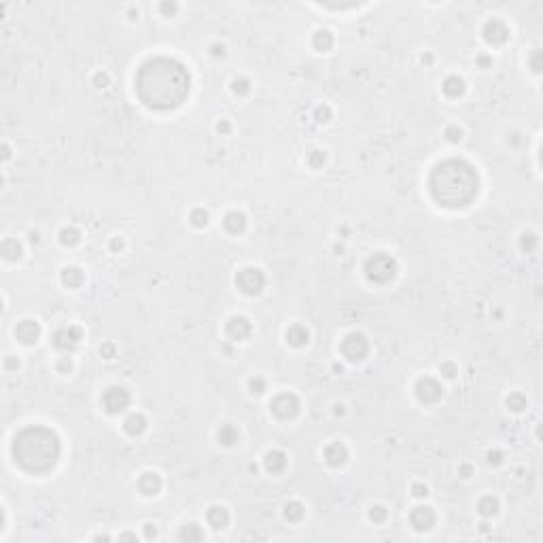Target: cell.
Instances as JSON below:
<instances>
[{"label":"cell","instance_id":"6da1fadb","mask_svg":"<svg viewBox=\"0 0 543 543\" xmlns=\"http://www.w3.org/2000/svg\"><path fill=\"white\" fill-rule=\"evenodd\" d=\"M136 94L153 111H172L189 96V72L172 57H153L136 74Z\"/></svg>","mask_w":543,"mask_h":543},{"label":"cell","instance_id":"7a4b0ae2","mask_svg":"<svg viewBox=\"0 0 543 543\" xmlns=\"http://www.w3.org/2000/svg\"><path fill=\"white\" fill-rule=\"evenodd\" d=\"M433 199L446 208H465L477 195L479 180L475 170L462 159H446L435 166L429 178Z\"/></svg>","mask_w":543,"mask_h":543},{"label":"cell","instance_id":"3957f363","mask_svg":"<svg viewBox=\"0 0 543 543\" xmlns=\"http://www.w3.org/2000/svg\"><path fill=\"white\" fill-rule=\"evenodd\" d=\"M13 458L28 473L49 471L59 458V437L47 427H28L15 437Z\"/></svg>","mask_w":543,"mask_h":543},{"label":"cell","instance_id":"277c9868","mask_svg":"<svg viewBox=\"0 0 543 543\" xmlns=\"http://www.w3.org/2000/svg\"><path fill=\"white\" fill-rule=\"evenodd\" d=\"M395 274H397V261L391 255L376 253V255H371L365 261V276L369 278L371 283L384 285V283L393 280Z\"/></svg>","mask_w":543,"mask_h":543},{"label":"cell","instance_id":"5b68a950","mask_svg":"<svg viewBox=\"0 0 543 543\" xmlns=\"http://www.w3.org/2000/svg\"><path fill=\"white\" fill-rule=\"evenodd\" d=\"M236 287L246 295H259L266 287V274L259 268H242L236 274Z\"/></svg>","mask_w":543,"mask_h":543},{"label":"cell","instance_id":"8992f818","mask_svg":"<svg viewBox=\"0 0 543 543\" xmlns=\"http://www.w3.org/2000/svg\"><path fill=\"white\" fill-rule=\"evenodd\" d=\"M270 412L278 420H291L299 412V399L293 393H280L270 401Z\"/></svg>","mask_w":543,"mask_h":543},{"label":"cell","instance_id":"52a82bcc","mask_svg":"<svg viewBox=\"0 0 543 543\" xmlns=\"http://www.w3.org/2000/svg\"><path fill=\"white\" fill-rule=\"evenodd\" d=\"M339 350L348 361H363L369 352V344L363 333H348L339 344Z\"/></svg>","mask_w":543,"mask_h":543},{"label":"cell","instance_id":"ba28073f","mask_svg":"<svg viewBox=\"0 0 543 543\" xmlns=\"http://www.w3.org/2000/svg\"><path fill=\"white\" fill-rule=\"evenodd\" d=\"M102 406L108 414H121L130 408V393L121 386H111L102 395Z\"/></svg>","mask_w":543,"mask_h":543},{"label":"cell","instance_id":"9c48e42d","mask_svg":"<svg viewBox=\"0 0 543 543\" xmlns=\"http://www.w3.org/2000/svg\"><path fill=\"white\" fill-rule=\"evenodd\" d=\"M416 397L420 403H435L441 399L444 395V389H441V384L435 380V378H420L416 382Z\"/></svg>","mask_w":543,"mask_h":543},{"label":"cell","instance_id":"30bf717a","mask_svg":"<svg viewBox=\"0 0 543 543\" xmlns=\"http://www.w3.org/2000/svg\"><path fill=\"white\" fill-rule=\"evenodd\" d=\"M81 337H83L81 327H74V325H70V327H66V329L55 331V335H53V346L57 350H72V348H76V344L81 342Z\"/></svg>","mask_w":543,"mask_h":543},{"label":"cell","instance_id":"8fae6325","mask_svg":"<svg viewBox=\"0 0 543 543\" xmlns=\"http://www.w3.org/2000/svg\"><path fill=\"white\" fill-rule=\"evenodd\" d=\"M484 38L490 45H503L509 38V28H507V24L503 19H496V17L488 19L486 26H484Z\"/></svg>","mask_w":543,"mask_h":543},{"label":"cell","instance_id":"7c38bea8","mask_svg":"<svg viewBox=\"0 0 543 543\" xmlns=\"http://www.w3.org/2000/svg\"><path fill=\"white\" fill-rule=\"evenodd\" d=\"M253 331V325L248 323V318L244 316H231L227 320V327H225V333L229 339H234V342H242V339H246L248 335H251Z\"/></svg>","mask_w":543,"mask_h":543},{"label":"cell","instance_id":"4fadbf2b","mask_svg":"<svg viewBox=\"0 0 543 543\" xmlns=\"http://www.w3.org/2000/svg\"><path fill=\"white\" fill-rule=\"evenodd\" d=\"M15 335L22 344H36V339L41 337V327L36 320H22L17 327H15Z\"/></svg>","mask_w":543,"mask_h":543},{"label":"cell","instance_id":"5bb4252c","mask_svg":"<svg viewBox=\"0 0 543 543\" xmlns=\"http://www.w3.org/2000/svg\"><path fill=\"white\" fill-rule=\"evenodd\" d=\"M410 522L416 531H429L435 524V511L431 507H416L410 514Z\"/></svg>","mask_w":543,"mask_h":543},{"label":"cell","instance_id":"9a60e30c","mask_svg":"<svg viewBox=\"0 0 543 543\" xmlns=\"http://www.w3.org/2000/svg\"><path fill=\"white\" fill-rule=\"evenodd\" d=\"M348 458V450L344 444H339V441H333L329 444L327 448H325V460H327V465H331V467H339V465H344Z\"/></svg>","mask_w":543,"mask_h":543},{"label":"cell","instance_id":"2e32d148","mask_svg":"<svg viewBox=\"0 0 543 543\" xmlns=\"http://www.w3.org/2000/svg\"><path fill=\"white\" fill-rule=\"evenodd\" d=\"M138 490L147 496H155L162 490V477L157 473H143L140 479H138Z\"/></svg>","mask_w":543,"mask_h":543},{"label":"cell","instance_id":"e0dca14e","mask_svg":"<svg viewBox=\"0 0 543 543\" xmlns=\"http://www.w3.org/2000/svg\"><path fill=\"white\" fill-rule=\"evenodd\" d=\"M206 520H208V524L212 526L214 531H221V529H225V526L229 524V514H227V509L223 505H212L208 509V514H206Z\"/></svg>","mask_w":543,"mask_h":543},{"label":"cell","instance_id":"ac0fdd59","mask_svg":"<svg viewBox=\"0 0 543 543\" xmlns=\"http://www.w3.org/2000/svg\"><path fill=\"white\" fill-rule=\"evenodd\" d=\"M223 227L229 231V234H242V231L246 229V216L238 210H231L225 214V219H223Z\"/></svg>","mask_w":543,"mask_h":543},{"label":"cell","instance_id":"d6986e66","mask_svg":"<svg viewBox=\"0 0 543 543\" xmlns=\"http://www.w3.org/2000/svg\"><path fill=\"white\" fill-rule=\"evenodd\" d=\"M145 429H147V418L143 414H130L126 420H123V431H126L128 435H132V437L140 435Z\"/></svg>","mask_w":543,"mask_h":543},{"label":"cell","instance_id":"ffe728a7","mask_svg":"<svg viewBox=\"0 0 543 543\" xmlns=\"http://www.w3.org/2000/svg\"><path fill=\"white\" fill-rule=\"evenodd\" d=\"M266 469L270 473H280L285 467H287V454L283 452V450H272V452L266 454Z\"/></svg>","mask_w":543,"mask_h":543},{"label":"cell","instance_id":"44dd1931","mask_svg":"<svg viewBox=\"0 0 543 543\" xmlns=\"http://www.w3.org/2000/svg\"><path fill=\"white\" fill-rule=\"evenodd\" d=\"M308 339H310V331L304 327V325H293V327H289V331H287V342L291 346L301 348V346L308 344Z\"/></svg>","mask_w":543,"mask_h":543},{"label":"cell","instance_id":"7402d4cb","mask_svg":"<svg viewBox=\"0 0 543 543\" xmlns=\"http://www.w3.org/2000/svg\"><path fill=\"white\" fill-rule=\"evenodd\" d=\"M441 87H444V94L448 98H458V96H462V91H465V79L458 76V74H450V76H446V81H444Z\"/></svg>","mask_w":543,"mask_h":543},{"label":"cell","instance_id":"603a6c76","mask_svg":"<svg viewBox=\"0 0 543 543\" xmlns=\"http://www.w3.org/2000/svg\"><path fill=\"white\" fill-rule=\"evenodd\" d=\"M83 272L76 268V266H68V268H64L62 270V283H64L66 287H70V289H74V287H81L83 285Z\"/></svg>","mask_w":543,"mask_h":543},{"label":"cell","instance_id":"cb8c5ba5","mask_svg":"<svg viewBox=\"0 0 543 543\" xmlns=\"http://www.w3.org/2000/svg\"><path fill=\"white\" fill-rule=\"evenodd\" d=\"M0 253H3V257L7 261H15V259L22 257V244L17 240H13V238H7L3 242V246H0Z\"/></svg>","mask_w":543,"mask_h":543},{"label":"cell","instance_id":"d4e9b609","mask_svg":"<svg viewBox=\"0 0 543 543\" xmlns=\"http://www.w3.org/2000/svg\"><path fill=\"white\" fill-rule=\"evenodd\" d=\"M312 45H314L316 51H329L333 47V34L329 30H318L312 38Z\"/></svg>","mask_w":543,"mask_h":543},{"label":"cell","instance_id":"484cf974","mask_svg":"<svg viewBox=\"0 0 543 543\" xmlns=\"http://www.w3.org/2000/svg\"><path fill=\"white\" fill-rule=\"evenodd\" d=\"M216 437H219V441L223 446H234L238 441V437H240V431L234 425H223L219 429V433H216Z\"/></svg>","mask_w":543,"mask_h":543},{"label":"cell","instance_id":"4316f807","mask_svg":"<svg viewBox=\"0 0 543 543\" xmlns=\"http://www.w3.org/2000/svg\"><path fill=\"white\" fill-rule=\"evenodd\" d=\"M477 511L479 514H482L484 518H490V516H494L496 511H499V501L494 499V496H482V499H479V503H477Z\"/></svg>","mask_w":543,"mask_h":543},{"label":"cell","instance_id":"83f0119b","mask_svg":"<svg viewBox=\"0 0 543 543\" xmlns=\"http://www.w3.org/2000/svg\"><path fill=\"white\" fill-rule=\"evenodd\" d=\"M178 539H180V541H187V543H189V541H202V539H204V533H202V529H199L197 524L191 522V524H185L183 529H180Z\"/></svg>","mask_w":543,"mask_h":543},{"label":"cell","instance_id":"f1b7e54d","mask_svg":"<svg viewBox=\"0 0 543 543\" xmlns=\"http://www.w3.org/2000/svg\"><path fill=\"white\" fill-rule=\"evenodd\" d=\"M285 516H287V520H291V522H299L301 518H304V505L299 503V501H291V503H287V507H285Z\"/></svg>","mask_w":543,"mask_h":543},{"label":"cell","instance_id":"f546056e","mask_svg":"<svg viewBox=\"0 0 543 543\" xmlns=\"http://www.w3.org/2000/svg\"><path fill=\"white\" fill-rule=\"evenodd\" d=\"M79 240H81L79 229H74V227H64V229L59 231V242L64 244V246H74Z\"/></svg>","mask_w":543,"mask_h":543},{"label":"cell","instance_id":"4dcf8cb0","mask_svg":"<svg viewBox=\"0 0 543 543\" xmlns=\"http://www.w3.org/2000/svg\"><path fill=\"white\" fill-rule=\"evenodd\" d=\"M505 403H507V408H509L511 412H522V410L526 408V397H524L522 393H511V395L505 399Z\"/></svg>","mask_w":543,"mask_h":543},{"label":"cell","instance_id":"1f68e13d","mask_svg":"<svg viewBox=\"0 0 543 543\" xmlns=\"http://www.w3.org/2000/svg\"><path fill=\"white\" fill-rule=\"evenodd\" d=\"M189 221H191L193 227H206L208 225V212L204 208H195L189 214Z\"/></svg>","mask_w":543,"mask_h":543},{"label":"cell","instance_id":"d6a6232c","mask_svg":"<svg viewBox=\"0 0 543 543\" xmlns=\"http://www.w3.org/2000/svg\"><path fill=\"white\" fill-rule=\"evenodd\" d=\"M325 159H327V155H325V151H320V149L310 151V155H308V164L312 168H320L325 164Z\"/></svg>","mask_w":543,"mask_h":543},{"label":"cell","instance_id":"836d02e7","mask_svg":"<svg viewBox=\"0 0 543 543\" xmlns=\"http://www.w3.org/2000/svg\"><path fill=\"white\" fill-rule=\"evenodd\" d=\"M231 89H234V94H238V96H246L248 91H251V83L246 79H236L231 83Z\"/></svg>","mask_w":543,"mask_h":543},{"label":"cell","instance_id":"e575fe53","mask_svg":"<svg viewBox=\"0 0 543 543\" xmlns=\"http://www.w3.org/2000/svg\"><path fill=\"white\" fill-rule=\"evenodd\" d=\"M520 246H522V251H526V253L535 251V246H537V236H535V234H524Z\"/></svg>","mask_w":543,"mask_h":543},{"label":"cell","instance_id":"d590c367","mask_svg":"<svg viewBox=\"0 0 543 543\" xmlns=\"http://www.w3.org/2000/svg\"><path fill=\"white\" fill-rule=\"evenodd\" d=\"M444 136L448 138L450 143H458L460 138H462V130H460L458 126H448L446 132H444Z\"/></svg>","mask_w":543,"mask_h":543},{"label":"cell","instance_id":"8d00e7d4","mask_svg":"<svg viewBox=\"0 0 543 543\" xmlns=\"http://www.w3.org/2000/svg\"><path fill=\"white\" fill-rule=\"evenodd\" d=\"M369 518L374 520V522H384L386 520V507L382 505H374L369 509Z\"/></svg>","mask_w":543,"mask_h":543},{"label":"cell","instance_id":"74e56055","mask_svg":"<svg viewBox=\"0 0 543 543\" xmlns=\"http://www.w3.org/2000/svg\"><path fill=\"white\" fill-rule=\"evenodd\" d=\"M439 371H441V374H444L446 378H454V376L458 374V367H456L452 361H444V363L439 365Z\"/></svg>","mask_w":543,"mask_h":543},{"label":"cell","instance_id":"f35d334b","mask_svg":"<svg viewBox=\"0 0 543 543\" xmlns=\"http://www.w3.org/2000/svg\"><path fill=\"white\" fill-rule=\"evenodd\" d=\"M316 121H320V123H327L329 119H331V108L327 106V104H323V106H318L316 108Z\"/></svg>","mask_w":543,"mask_h":543},{"label":"cell","instance_id":"ab89813d","mask_svg":"<svg viewBox=\"0 0 543 543\" xmlns=\"http://www.w3.org/2000/svg\"><path fill=\"white\" fill-rule=\"evenodd\" d=\"M248 386H251V391L255 393V395H261L263 391H266V380L263 378H251V382H248Z\"/></svg>","mask_w":543,"mask_h":543},{"label":"cell","instance_id":"60d3db41","mask_svg":"<svg viewBox=\"0 0 543 543\" xmlns=\"http://www.w3.org/2000/svg\"><path fill=\"white\" fill-rule=\"evenodd\" d=\"M486 460H488V465H494V467H496V465L503 462V452H501V450H490V452L486 454Z\"/></svg>","mask_w":543,"mask_h":543},{"label":"cell","instance_id":"b9f144b4","mask_svg":"<svg viewBox=\"0 0 543 543\" xmlns=\"http://www.w3.org/2000/svg\"><path fill=\"white\" fill-rule=\"evenodd\" d=\"M100 354L104 356V359H113V356H115V344H111V342L102 344L100 346Z\"/></svg>","mask_w":543,"mask_h":543},{"label":"cell","instance_id":"7bdbcfd3","mask_svg":"<svg viewBox=\"0 0 543 543\" xmlns=\"http://www.w3.org/2000/svg\"><path fill=\"white\" fill-rule=\"evenodd\" d=\"M94 83H96V87H98V89H104V87L108 85V74H106V72H96V76H94Z\"/></svg>","mask_w":543,"mask_h":543},{"label":"cell","instance_id":"ee69618b","mask_svg":"<svg viewBox=\"0 0 543 543\" xmlns=\"http://www.w3.org/2000/svg\"><path fill=\"white\" fill-rule=\"evenodd\" d=\"M57 369L62 371V374H68V371L72 369V361L68 359V356H62L59 363H57Z\"/></svg>","mask_w":543,"mask_h":543},{"label":"cell","instance_id":"f6af8a7d","mask_svg":"<svg viewBox=\"0 0 543 543\" xmlns=\"http://www.w3.org/2000/svg\"><path fill=\"white\" fill-rule=\"evenodd\" d=\"M412 494H414V496H427V494H429V488H427L425 484H414V486H412Z\"/></svg>","mask_w":543,"mask_h":543},{"label":"cell","instance_id":"bcb514c9","mask_svg":"<svg viewBox=\"0 0 543 543\" xmlns=\"http://www.w3.org/2000/svg\"><path fill=\"white\" fill-rule=\"evenodd\" d=\"M539 59H541V51L537 49V51L533 53V57H531V66H533V70H535V72H539V70H541V62H539Z\"/></svg>","mask_w":543,"mask_h":543},{"label":"cell","instance_id":"7dc6e473","mask_svg":"<svg viewBox=\"0 0 543 543\" xmlns=\"http://www.w3.org/2000/svg\"><path fill=\"white\" fill-rule=\"evenodd\" d=\"M159 9H162L164 15H172V13L176 11V3H162Z\"/></svg>","mask_w":543,"mask_h":543},{"label":"cell","instance_id":"c3c4849f","mask_svg":"<svg viewBox=\"0 0 543 543\" xmlns=\"http://www.w3.org/2000/svg\"><path fill=\"white\" fill-rule=\"evenodd\" d=\"M210 53H212L214 57L225 55V47H223V45H212V47H210Z\"/></svg>","mask_w":543,"mask_h":543},{"label":"cell","instance_id":"681fc988","mask_svg":"<svg viewBox=\"0 0 543 543\" xmlns=\"http://www.w3.org/2000/svg\"><path fill=\"white\" fill-rule=\"evenodd\" d=\"M145 535H147V539H153L155 535H157V529H155V524H147V526H145Z\"/></svg>","mask_w":543,"mask_h":543},{"label":"cell","instance_id":"f907efd6","mask_svg":"<svg viewBox=\"0 0 543 543\" xmlns=\"http://www.w3.org/2000/svg\"><path fill=\"white\" fill-rule=\"evenodd\" d=\"M477 64L482 66V68H488V66L492 64V59H490L488 55H479V57H477Z\"/></svg>","mask_w":543,"mask_h":543},{"label":"cell","instance_id":"816d5d0a","mask_svg":"<svg viewBox=\"0 0 543 543\" xmlns=\"http://www.w3.org/2000/svg\"><path fill=\"white\" fill-rule=\"evenodd\" d=\"M460 475L462 477H471V473H473V469H471V465H460Z\"/></svg>","mask_w":543,"mask_h":543},{"label":"cell","instance_id":"f5cc1de1","mask_svg":"<svg viewBox=\"0 0 543 543\" xmlns=\"http://www.w3.org/2000/svg\"><path fill=\"white\" fill-rule=\"evenodd\" d=\"M229 128H231V126H229V121H221L219 126H216V130H219L221 134H227V132H229Z\"/></svg>","mask_w":543,"mask_h":543},{"label":"cell","instance_id":"db71d44e","mask_svg":"<svg viewBox=\"0 0 543 543\" xmlns=\"http://www.w3.org/2000/svg\"><path fill=\"white\" fill-rule=\"evenodd\" d=\"M111 248H113V251H121V248H123V240L121 238H115L111 242Z\"/></svg>","mask_w":543,"mask_h":543},{"label":"cell","instance_id":"11a10c76","mask_svg":"<svg viewBox=\"0 0 543 543\" xmlns=\"http://www.w3.org/2000/svg\"><path fill=\"white\" fill-rule=\"evenodd\" d=\"M121 539H123V541H136V535H130V533H126V535H121Z\"/></svg>","mask_w":543,"mask_h":543},{"label":"cell","instance_id":"9f6ffc18","mask_svg":"<svg viewBox=\"0 0 543 543\" xmlns=\"http://www.w3.org/2000/svg\"><path fill=\"white\" fill-rule=\"evenodd\" d=\"M431 62H433V55H429V53L423 55V64H431Z\"/></svg>","mask_w":543,"mask_h":543},{"label":"cell","instance_id":"6f0895ef","mask_svg":"<svg viewBox=\"0 0 543 543\" xmlns=\"http://www.w3.org/2000/svg\"><path fill=\"white\" fill-rule=\"evenodd\" d=\"M3 151H5V153H3V157H5V159H9V157H11V151H9V147H7V145L3 147Z\"/></svg>","mask_w":543,"mask_h":543},{"label":"cell","instance_id":"680465c9","mask_svg":"<svg viewBox=\"0 0 543 543\" xmlns=\"http://www.w3.org/2000/svg\"><path fill=\"white\" fill-rule=\"evenodd\" d=\"M5 365H7V367H17L19 363H17V361H13V359H9V361H7Z\"/></svg>","mask_w":543,"mask_h":543},{"label":"cell","instance_id":"91938a15","mask_svg":"<svg viewBox=\"0 0 543 543\" xmlns=\"http://www.w3.org/2000/svg\"><path fill=\"white\" fill-rule=\"evenodd\" d=\"M335 414H337V416H342V414H344V406H335Z\"/></svg>","mask_w":543,"mask_h":543}]
</instances>
